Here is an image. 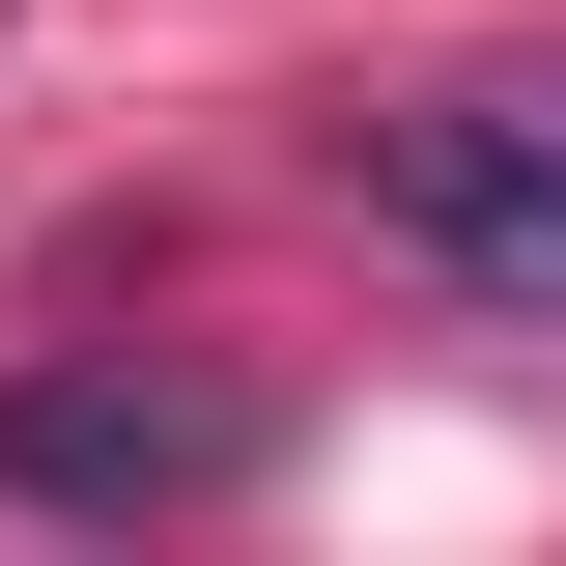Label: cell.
<instances>
[{
    "label": "cell",
    "instance_id": "1",
    "mask_svg": "<svg viewBox=\"0 0 566 566\" xmlns=\"http://www.w3.org/2000/svg\"><path fill=\"white\" fill-rule=\"evenodd\" d=\"M340 199L397 227L424 283H482L510 340H566V57H482V85L340 114Z\"/></svg>",
    "mask_w": 566,
    "mask_h": 566
},
{
    "label": "cell",
    "instance_id": "2",
    "mask_svg": "<svg viewBox=\"0 0 566 566\" xmlns=\"http://www.w3.org/2000/svg\"><path fill=\"white\" fill-rule=\"evenodd\" d=\"M227 482H283V397L255 368H170V340L0 368V510H227Z\"/></svg>",
    "mask_w": 566,
    "mask_h": 566
}]
</instances>
